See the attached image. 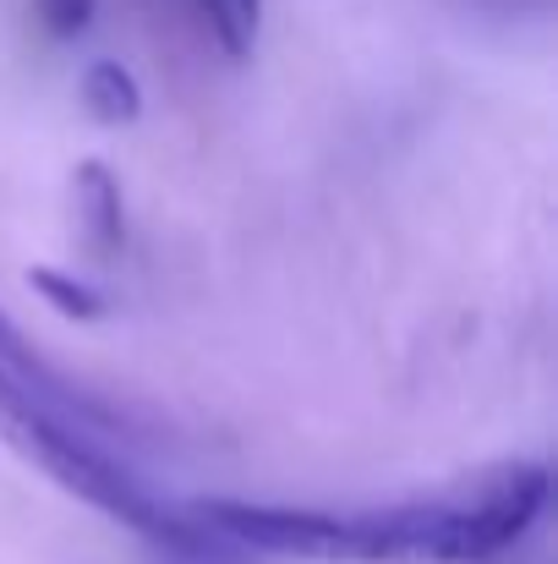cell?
Wrapping results in <instances>:
<instances>
[{"mask_svg":"<svg viewBox=\"0 0 558 564\" xmlns=\"http://www.w3.org/2000/svg\"><path fill=\"white\" fill-rule=\"evenodd\" d=\"M543 460H499L455 488L378 505V510H296L252 499H203L186 505L225 549L280 554L313 564H488L510 554L548 510Z\"/></svg>","mask_w":558,"mask_h":564,"instance_id":"obj_1","label":"cell"},{"mask_svg":"<svg viewBox=\"0 0 558 564\" xmlns=\"http://www.w3.org/2000/svg\"><path fill=\"white\" fill-rule=\"evenodd\" d=\"M0 444H11L55 488H66L72 499L105 510L110 521H121L127 532H138L143 543H154L160 554H171L176 564H230V549L208 527H197L186 505H171L116 449V438L61 416L55 405L22 394L6 378H0Z\"/></svg>","mask_w":558,"mask_h":564,"instance_id":"obj_2","label":"cell"},{"mask_svg":"<svg viewBox=\"0 0 558 564\" xmlns=\"http://www.w3.org/2000/svg\"><path fill=\"white\" fill-rule=\"evenodd\" d=\"M0 378L6 383H17L22 394H33V400H44V405H55L61 416H72V422H83V427H94V433H105V438H127V416L121 411H110L99 394H88L83 383H72V378H61L39 351H33V340L6 318V307H0Z\"/></svg>","mask_w":558,"mask_h":564,"instance_id":"obj_3","label":"cell"},{"mask_svg":"<svg viewBox=\"0 0 558 564\" xmlns=\"http://www.w3.org/2000/svg\"><path fill=\"white\" fill-rule=\"evenodd\" d=\"M72 187H77V214H83V230L94 241L99 258H116L127 247V203H121V182L105 160H83L72 171Z\"/></svg>","mask_w":558,"mask_h":564,"instance_id":"obj_4","label":"cell"},{"mask_svg":"<svg viewBox=\"0 0 558 564\" xmlns=\"http://www.w3.org/2000/svg\"><path fill=\"white\" fill-rule=\"evenodd\" d=\"M77 99H83V110H88L99 127H132V121L143 116V88H138L132 66H121V61H110V55H99V61L77 77Z\"/></svg>","mask_w":558,"mask_h":564,"instance_id":"obj_5","label":"cell"},{"mask_svg":"<svg viewBox=\"0 0 558 564\" xmlns=\"http://www.w3.org/2000/svg\"><path fill=\"white\" fill-rule=\"evenodd\" d=\"M28 285H33L55 313H66V318H77V324H99V318L110 313V296H105L99 285H88L83 274H66V269L33 263V269H28Z\"/></svg>","mask_w":558,"mask_h":564,"instance_id":"obj_6","label":"cell"},{"mask_svg":"<svg viewBox=\"0 0 558 564\" xmlns=\"http://www.w3.org/2000/svg\"><path fill=\"white\" fill-rule=\"evenodd\" d=\"M94 11H99V0H33V17L44 22L50 39H77V33H88Z\"/></svg>","mask_w":558,"mask_h":564,"instance_id":"obj_7","label":"cell"},{"mask_svg":"<svg viewBox=\"0 0 558 564\" xmlns=\"http://www.w3.org/2000/svg\"><path fill=\"white\" fill-rule=\"evenodd\" d=\"M225 6V28H230V55L241 61L252 33H258V17H263V0H219Z\"/></svg>","mask_w":558,"mask_h":564,"instance_id":"obj_8","label":"cell"},{"mask_svg":"<svg viewBox=\"0 0 558 564\" xmlns=\"http://www.w3.org/2000/svg\"><path fill=\"white\" fill-rule=\"evenodd\" d=\"M192 6L203 11V22L214 28V39H219V44H225V55H230V28H225V6H219V0H192Z\"/></svg>","mask_w":558,"mask_h":564,"instance_id":"obj_9","label":"cell"}]
</instances>
